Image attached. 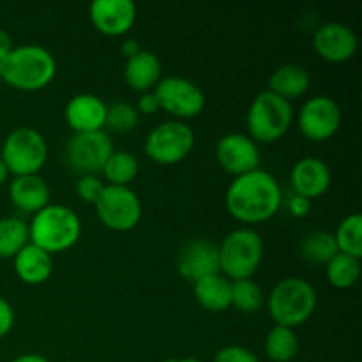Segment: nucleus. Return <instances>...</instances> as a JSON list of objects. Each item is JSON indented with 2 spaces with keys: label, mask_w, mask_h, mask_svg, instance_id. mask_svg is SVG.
Instances as JSON below:
<instances>
[{
  "label": "nucleus",
  "mask_w": 362,
  "mask_h": 362,
  "mask_svg": "<svg viewBox=\"0 0 362 362\" xmlns=\"http://www.w3.org/2000/svg\"><path fill=\"white\" fill-rule=\"evenodd\" d=\"M98 218L113 232H129L141 219L140 197L127 186H108L94 204Z\"/></svg>",
  "instance_id": "9"
},
{
  "label": "nucleus",
  "mask_w": 362,
  "mask_h": 362,
  "mask_svg": "<svg viewBox=\"0 0 362 362\" xmlns=\"http://www.w3.org/2000/svg\"><path fill=\"white\" fill-rule=\"evenodd\" d=\"M265 354L272 362H292L299 352V339L293 329L274 325L265 338Z\"/></svg>",
  "instance_id": "25"
},
{
  "label": "nucleus",
  "mask_w": 362,
  "mask_h": 362,
  "mask_svg": "<svg viewBox=\"0 0 362 362\" xmlns=\"http://www.w3.org/2000/svg\"><path fill=\"white\" fill-rule=\"evenodd\" d=\"M11 362H49L46 357L39 356V354H23V356L16 357V359H13Z\"/></svg>",
  "instance_id": "39"
},
{
  "label": "nucleus",
  "mask_w": 362,
  "mask_h": 362,
  "mask_svg": "<svg viewBox=\"0 0 362 362\" xmlns=\"http://www.w3.org/2000/svg\"><path fill=\"white\" fill-rule=\"evenodd\" d=\"M216 159L226 173L240 177L260 168V148L247 134L228 133L216 144Z\"/></svg>",
  "instance_id": "13"
},
{
  "label": "nucleus",
  "mask_w": 362,
  "mask_h": 362,
  "mask_svg": "<svg viewBox=\"0 0 362 362\" xmlns=\"http://www.w3.org/2000/svg\"><path fill=\"white\" fill-rule=\"evenodd\" d=\"M14 262V272L18 278L27 285H42L52 278L53 260L52 255L42 251L41 247L28 243L16 257Z\"/></svg>",
  "instance_id": "21"
},
{
  "label": "nucleus",
  "mask_w": 362,
  "mask_h": 362,
  "mask_svg": "<svg viewBox=\"0 0 362 362\" xmlns=\"http://www.w3.org/2000/svg\"><path fill=\"white\" fill-rule=\"evenodd\" d=\"M225 204L233 219L244 225H258L278 214L283 205V191L272 173L257 168L232 180Z\"/></svg>",
  "instance_id": "1"
},
{
  "label": "nucleus",
  "mask_w": 362,
  "mask_h": 362,
  "mask_svg": "<svg viewBox=\"0 0 362 362\" xmlns=\"http://www.w3.org/2000/svg\"><path fill=\"white\" fill-rule=\"evenodd\" d=\"M88 18L103 35L120 37L133 28L136 6L131 0H94L88 7Z\"/></svg>",
  "instance_id": "16"
},
{
  "label": "nucleus",
  "mask_w": 362,
  "mask_h": 362,
  "mask_svg": "<svg viewBox=\"0 0 362 362\" xmlns=\"http://www.w3.org/2000/svg\"><path fill=\"white\" fill-rule=\"evenodd\" d=\"M30 244L48 255L62 253L76 246L81 237L80 216L66 205L49 204L35 212L28 225Z\"/></svg>",
  "instance_id": "3"
},
{
  "label": "nucleus",
  "mask_w": 362,
  "mask_h": 362,
  "mask_svg": "<svg viewBox=\"0 0 362 362\" xmlns=\"http://www.w3.org/2000/svg\"><path fill=\"white\" fill-rule=\"evenodd\" d=\"M115 151L106 131L74 133L66 147V159L80 175H99Z\"/></svg>",
  "instance_id": "11"
},
{
  "label": "nucleus",
  "mask_w": 362,
  "mask_h": 362,
  "mask_svg": "<svg viewBox=\"0 0 362 362\" xmlns=\"http://www.w3.org/2000/svg\"><path fill=\"white\" fill-rule=\"evenodd\" d=\"M293 117L292 103L271 90H262L247 110V136L257 144H274L288 133Z\"/></svg>",
  "instance_id": "5"
},
{
  "label": "nucleus",
  "mask_w": 362,
  "mask_h": 362,
  "mask_svg": "<svg viewBox=\"0 0 362 362\" xmlns=\"http://www.w3.org/2000/svg\"><path fill=\"white\" fill-rule=\"evenodd\" d=\"M166 362H202V361L193 359V357H180V359H168Z\"/></svg>",
  "instance_id": "41"
},
{
  "label": "nucleus",
  "mask_w": 362,
  "mask_h": 362,
  "mask_svg": "<svg viewBox=\"0 0 362 362\" xmlns=\"http://www.w3.org/2000/svg\"><path fill=\"white\" fill-rule=\"evenodd\" d=\"M313 49L325 62L343 64L356 55L357 35L349 25L329 21L315 30Z\"/></svg>",
  "instance_id": "14"
},
{
  "label": "nucleus",
  "mask_w": 362,
  "mask_h": 362,
  "mask_svg": "<svg viewBox=\"0 0 362 362\" xmlns=\"http://www.w3.org/2000/svg\"><path fill=\"white\" fill-rule=\"evenodd\" d=\"M138 122H140V113H138L136 106L131 105V103H113L106 110L105 127L108 131H112V133H131L138 126Z\"/></svg>",
  "instance_id": "31"
},
{
  "label": "nucleus",
  "mask_w": 362,
  "mask_h": 362,
  "mask_svg": "<svg viewBox=\"0 0 362 362\" xmlns=\"http://www.w3.org/2000/svg\"><path fill=\"white\" fill-rule=\"evenodd\" d=\"M310 81L311 78L306 67L299 66V64H285L269 76L267 90L292 103V99L306 94L310 88Z\"/></svg>",
  "instance_id": "23"
},
{
  "label": "nucleus",
  "mask_w": 362,
  "mask_h": 362,
  "mask_svg": "<svg viewBox=\"0 0 362 362\" xmlns=\"http://www.w3.org/2000/svg\"><path fill=\"white\" fill-rule=\"evenodd\" d=\"M193 293L197 303L212 313L232 308V281L221 272L193 283Z\"/></svg>",
  "instance_id": "22"
},
{
  "label": "nucleus",
  "mask_w": 362,
  "mask_h": 362,
  "mask_svg": "<svg viewBox=\"0 0 362 362\" xmlns=\"http://www.w3.org/2000/svg\"><path fill=\"white\" fill-rule=\"evenodd\" d=\"M9 197L21 212H39L49 205V186L41 175L14 177L9 184Z\"/></svg>",
  "instance_id": "20"
},
{
  "label": "nucleus",
  "mask_w": 362,
  "mask_h": 362,
  "mask_svg": "<svg viewBox=\"0 0 362 362\" xmlns=\"http://www.w3.org/2000/svg\"><path fill=\"white\" fill-rule=\"evenodd\" d=\"M48 158L45 136L34 127H16L7 134L0 151V159L9 175H37Z\"/></svg>",
  "instance_id": "7"
},
{
  "label": "nucleus",
  "mask_w": 362,
  "mask_h": 362,
  "mask_svg": "<svg viewBox=\"0 0 362 362\" xmlns=\"http://www.w3.org/2000/svg\"><path fill=\"white\" fill-rule=\"evenodd\" d=\"M219 271L230 281L251 279L264 260V240L251 228H235L218 246Z\"/></svg>",
  "instance_id": "6"
},
{
  "label": "nucleus",
  "mask_w": 362,
  "mask_h": 362,
  "mask_svg": "<svg viewBox=\"0 0 362 362\" xmlns=\"http://www.w3.org/2000/svg\"><path fill=\"white\" fill-rule=\"evenodd\" d=\"M106 184L99 175H80L76 182V194L87 204L94 205L98 198L101 197Z\"/></svg>",
  "instance_id": "32"
},
{
  "label": "nucleus",
  "mask_w": 362,
  "mask_h": 362,
  "mask_svg": "<svg viewBox=\"0 0 362 362\" xmlns=\"http://www.w3.org/2000/svg\"><path fill=\"white\" fill-rule=\"evenodd\" d=\"M325 276L331 286L338 290H349L356 286L361 276V260L349 257V255L338 253L327 265H325Z\"/></svg>",
  "instance_id": "27"
},
{
  "label": "nucleus",
  "mask_w": 362,
  "mask_h": 362,
  "mask_svg": "<svg viewBox=\"0 0 362 362\" xmlns=\"http://www.w3.org/2000/svg\"><path fill=\"white\" fill-rule=\"evenodd\" d=\"M7 179H9V172H7L6 165H4V161L0 159V187L7 182Z\"/></svg>",
  "instance_id": "40"
},
{
  "label": "nucleus",
  "mask_w": 362,
  "mask_h": 362,
  "mask_svg": "<svg viewBox=\"0 0 362 362\" xmlns=\"http://www.w3.org/2000/svg\"><path fill=\"white\" fill-rule=\"evenodd\" d=\"M13 48L14 46H13V39H11V35L7 34L6 30L0 28V62H2L11 52H13Z\"/></svg>",
  "instance_id": "37"
},
{
  "label": "nucleus",
  "mask_w": 362,
  "mask_h": 362,
  "mask_svg": "<svg viewBox=\"0 0 362 362\" xmlns=\"http://www.w3.org/2000/svg\"><path fill=\"white\" fill-rule=\"evenodd\" d=\"M297 126L306 140L320 144L338 133L341 126V108L329 95H315L300 106Z\"/></svg>",
  "instance_id": "12"
},
{
  "label": "nucleus",
  "mask_w": 362,
  "mask_h": 362,
  "mask_svg": "<svg viewBox=\"0 0 362 362\" xmlns=\"http://www.w3.org/2000/svg\"><path fill=\"white\" fill-rule=\"evenodd\" d=\"M136 110L140 115H152V113H158L159 110V101L156 98L154 90L152 92H145V94L140 95L136 103Z\"/></svg>",
  "instance_id": "36"
},
{
  "label": "nucleus",
  "mask_w": 362,
  "mask_h": 362,
  "mask_svg": "<svg viewBox=\"0 0 362 362\" xmlns=\"http://www.w3.org/2000/svg\"><path fill=\"white\" fill-rule=\"evenodd\" d=\"M286 207H288V212L293 218H306L311 211V200L299 197V194H293L286 200Z\"/></svg>",
  "instance_id": "35"
},
{
  "label": "nucleus",
  "mask_w": 362,
  "mask_h": 362,
  "mask_svg": "<svg viewBox=\"0 0 362 362\" xmlns=\"http://www.w3.org/2000/svg\"><path fill=\"white\" fill-rule=\"evenodd\" d=\"M232 306L240 313H258L265 306L264 290L253 278L232 281Z\"/></svg>",
  "instance_id": "30"
},
{
  "label": "nucleus",
  "mask_w": 362,
  "mask_h": 362,
  "mask_svg": "<svg viewBox=\"0 0 362 362\" xmlns=\"http://www.w3.org/2000/svg\"><path fill=\"white\" fill-rule=\"evenodd\" d=\"M106 110L108 105L99 95L76 94L67 101L64 117L74 133H94L105 131Z\"/></svg>",
  "instance_id": "17"
},
{
  "label": "nucleus",
  "mask_w": 362,
  "mask_h": 362,
  "mask_svg": "<svg viewBox=\"0 0 362 362\" xmlns=\"http://www.w3.org/2000/svg\"><path fill=\"white\" fill-rule=\"evenodd\" d=\"M14 325V310L9 300L0 296V338L9 334Z\"/></svg>",
  "instance_id": "34"
},
{
  "label": "nucleus",
  "mask_w": 362,
  "mask_h": 362,
  "mask_svg": "<svg viewBox=\"0 0 362 362\" xmlns=\"http://www.w3.org/2000/svg\"><path fill=\"white\" fill-rule=\"evenodd\" d=\"M28 243L27 223L18 218L0 219V258H14Z\"/></svg>",
  "instance_id": "28"
},
{
  "label": "nucleus",
  "mask_w": 362,
  "mask_h": 362,
  "mask_svg": "<svg viewBox=\"0 0 362 362\" xmlns=\"http://www.w3.org/2000/svg\"><path fill=\"white\" fill-rule=\"evenodd\" d=\"M269 315L274 325L296 329L306 324L317 308V292L303 278L281 279L265 297Z\"/></svg>",
  "instance_id": "4"
},
{
  "label": "nucleus",
  "mask_w": 362,
  "mask_h": 362,
  "mask_svg": "<svg viewBox=\"0 0 362 362\" xmlns=\"http://www.w3.org/2000/svg\"><path fill=\"white\" fill-rule=\"evenodd\" d=\"M57 74V60L52 52L37 45H23L0 62V81L23 92L46 88Z\"/></svg>",
  "instance_id": "2"
},
{
  "label": "nucleus",
  "mask_w": 362,
  "mask_h": 362,
  "mask_svg": "<svg viewBox=\"0 0 362 362\" xmlns=\"http://www.w3.org/2000/svg\"><path fill=\"white\" fill-rule=\"evenodd\" d=\"M331 168L327 163L318 158H303L292 166L290 172V184L293 194L313 200L327 193L331 187Z\"/></svg>",
  "instance_id": "18"
},
{
  "label": "nucleus",
  "mask_w": 362,
  "mask_h": 362,
  "mask_svg": "<svg viewBox=\"0 0 362 362\" xmlns=\"http://www.w3.org/2000/svg\"><path fill=\"white\" fill-rule=\"evenodd\" d=\"M159 108L173 117V120H186L198 117L205 108L204 90L194 81L182 76L161 78L154 88Z\"/></svg>",
  "instance_id": "10"
},
{
  "label": "nucleus",
  "mask_w": 362,
  "mask_h": 362,
  "mask_svg": "<svg viewBox=\"0 0 362 362\" xmlns=\"http://www.w3.org/2000/svg\"><path fill=\"white\" fill-rule=\"evenodd\" d=\"M214 362H260L250 349L240 345H226L214 356Z\"/></svg>",
  "instance_id": "33"
},
{
  "label": "nucleus",
  "mask_w": 362,
  "mask_h": 362,
  "mask_svg": "<svg viewBox=\"0 0 362 362\" xmlns=\"http://www.w3.org/2000/svg\"><path fill=\"white\" fill-rule=\"evenodd\" d=\"M140 45H138L136 39H127V41L122 42V46H120V53H122L126 59H131L133 55H136L138 52H140Z\"/></svg>",
  "instance_id": "38"
},
{
  "label": "nucleus",
  "mask_w": 362,
  "mask_h": 362,
  "mask_svg": "<svg viewBox=\"0 0 362 362\" xmlns=\"http://www.w3.org/2000/svg\"><path fill=\"white\" fill-rule=\"evenodd\" d=\"M163 78V66L161 60L156 53L147 52V49H140L136 55L131 59H126V66H124V80L129 85L131 90L140 92H152L156 85L161 81Z\"/></svg>",
  "instance_id": "19"
},
{
  "label": "nucleus",
  "mask_w": 362,
  "mask_h": 362,
  "mask_svg": "<svg viewBox=\"0 0 362 362\" xmlns=\"http://www.w3.org/2000/svg\"><path fill=\"white\" fill-rule=\"evenodd\" d=\"M177 271L191 283L219 274L218 246L209 239H193L186 243L177 257Z\"/></svg>",
  "instance_id": "15"
},
{
  "label": "nucleus",
  "mask_w": 362,
  "mask_h": 362,
  "mask_svg": "<svg viewBox=\"0 0 362 362\" xmlns=\"http://www.w3.org/2000/svg\"><path fill=\"white\" fill-rule=\"evenodd\" d=\"M336 246L338 251L349 257L359 258L362 257V216L359 212L346 216L338 225L334 233Z\"/></svg>",
  "instance_id": "29"
},
{
  "label": "nucleus",
  "mask_w": 362,
  "mask_h": 362,
  "mask_svg": "<svg viewBox=\"0 0 362 362\" xmlns=\"http://www.w3.org/2000/svg\"><path fill=\"white\" fill-rule=\"evenodd\" d=\"M194 148V131L182 120L158 124L145 138V154L158 165L172 166L184 161Z\"/></svg>",
  "instance_id": "8"
},
{
  "label": "nucleus",
  "mask_w": 362,
  "mask_h": 362,
  "mask_svg": "<svg viewBox=\"0 0 362 362\" xmlns=\"http://www.w3.org/2000/svg\"><path fill=\"white\" fill-rule=\"evenodd\" d=\"M300 253L311 264L327 265L339 253L338 246H336L334 233L324 232V230L308 233L303 243H300Z\"/></svg>",
  "instance_id": "26"
},
{
  "label": "nucleus",
  "mask_w": 362,
  "mask_h": 362,
  "mask_svg": "<svg viewBox=\"0 0 362 362\" xmlns=\"http://www.w3.org/2000/svg\"><path fill=\"white\" fill-rule=\"evenodd\" d=\"M140 172L136 156L127 151H113L106 165L103 166V177L108 180V186H127L133 182Z\"/></svg>",
  "instance_id": "24"
}]
</instances>
